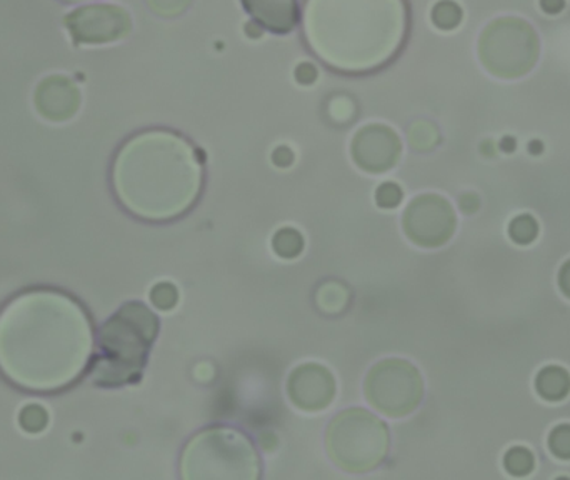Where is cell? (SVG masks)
Returning <instances> with one entry per match:
<instances>
[{"label": "cell", "mask_w": 570, "mask_h": 480, "mask_svg": "<svg viewBox=\"0 0 570 480\" xmlns=\"http://www.w3.org/2000/svg\"><path fill=\"white\" fill-rule=\"evenodd\" d=\"M92 353L91 317L68 293L29 289L0 309V376L18 389H69L91 366Z\"/></svg>", "instance_id": "obj_1"}, {"label": "cell", "mask_w": 570, "mask_h": 480, "mask_svg": "<svg viewBox=\"0 0 570 480\" xmlns=\"http://www.w3.org/2000/svg\"><path fill=\"white\" fill-rule=\"evenodd\" d=\"M112 185L122 207L135 217L172 221L201 194V162L181 135L144 132L122 145L112 167Z\"/></svg>", "instance_id": "obj_2"}, {"label": "cell", "mask_w": 570, "mask_h": 480, "mask_svg": "<svg viewBox=\"0 0 570 480\" xmlns=\"http://www.w3.org/2000/svg\"><path fill=\"white\" fill-rule=\"evenodd\" d=\"M403 0H307L306 38L337 71H374L390 61L406 34Z\"/></svg>", "instance_id": "obj_3"}, {"label": "cell", "mask_w": 570, "mask_h": 480, "mask_svg": "<svg viewBox=\"0 0 570 480\" xmlns=\"http://www.w3.org/2000/svg\"><path fill=\"white\" fill-rule=\"evenodd\" d=\"M159 320L141 303L122 306L99 333V353L91 366L95 386L122 387L135 382L147 362Z\"/></svg>", "instance_id": "obj_4"}, {"label": "cell", "mask_w": 570, "mask_h": 480, "mask_svg": "<svg viewBox=\"0 0 570 480\" xmlns=\"http://www.w3.org/2000/svg\"><path fill=\"white\" fill-rule=\"evenodd\" d=\"M185 480H255L261 460L245 433L232 427H211L192 437L182 453Z\"/></svg>", "instance_id": "obj_5"}, {"label": "cell", "mask_w": 570, "mask_h": 480, "mask_svg": "<svg viewBox=\"0 0 570 480\" xmlns=\"http://www.w3.org/2000/svg\"><path fill=\"white\" fill-rule=\"evenodd\" d=\"M330 459L349 472L376 469L389 450L386 423L363 409L344 410L327 430Z\"/></svg>", "instance_id": "obj_6"}, {"label": "cell", "mask_w": 570, "mask_h": 480, "mask_svg": "<svg viewBox=\"0 0 570 480\" xmlns=\"http://www.w3.org/2000/svg\"><path fill=\"white\" fill-rule=\"evenodd\" d=\"M484 65L499 78H519L536 64L539 42L529 24L500 19L484 31L479 44Z\"/></svg>", "instance_id": "obj_7"}, {"label": "cell", "mask_w": 570, "mask_h": 480, "mask_svg": "<svg viewBox=\"0 0 570 480\" xmlns=\"http://www.w3.org/2000/svg\"><path fill=\"white\" fill-rule=\"evenodd\" d=\"M366 397L386 416L404 417L419 406L423 379L416 367L406 360H383L367 376Z\"/></svg>", "instance_id": "obj_8"}, {"label": "cell", "mask_w": 570, "mask_h": 480, "mask_svg": "<svg viewBox=\"0 0 570 480\" xmlns=\"http://www.w3.org/2000/svg\"><path fill=\"white\" fill-rule=\"evenodd\" d=\"M456 228V215L446 198L420 195L404 214V231L417 246L439 247L449 241Z\"/></svg>", "instance_id": "obj_9"}, {"label": "cell", "mask_w": 570, "mask_h": 480, "mask_svg": "<svg viewBox=\"0 0 570 480\" xmlns=\"http://www.w3.org/2000/svg\"><path fill=\"white\" fill-rule=\"evenodd\" d=\"M75 44H111L131 32L132 21L119 6L98 4L78 9L65 18Z\"/></svg>", "instance_id": "obj_10"}, {"label": "cell", "mask_w": 570, "mask_h": 480, "mask_svg": "<svg viewBox=\"0 0 570 480\" xmlns=\"http://www.w3.org/2000/svg\"><path fill=\"white\" fill-rule=\"evenodd\" d=\"M399 135L387 125L370 124L360 129L353 141V157L363 171L383 174L399 162Z\"/></svg>", "instance_id": "obj_11"}, {"label": "cell", "mask_w": 570, "mask_h": 480, "mask_svg": "<svg viewBox=\"0 0 570 480\" xmlns=\"http://www.w3.org/2000/svg\"><path fill=\"white\" fill-rule=\"evenodd\" d=\"M287 390L294 406L307 412H317L333 402L336 380L326 367L304 364L291 374Z\"/></svg>", "instance_id": "obj_12"}, {"label": "cell", "mask_w": 570, "mask_h": 480, "mask_svg": "<svg viewBox=\"0 0 570 480\" xmlns=\"http://www.w3.org/2000/svg\"><path fill=\"white\" fill-rule=\"evenodd\" d=\"M39 114L52 122H64L74 118L81 105V94L74 82L62 75L44 79L35 91Z\"/></svg>", "instance_id": "obj_13"}, {"label": "cell", "mask_w": 570, "mask_h": 480, "mask_svg": "<svg viewBox=\"0 0 570 480\" xmlns=\"http://www.w3.org/2000/svg\"><path fill=\"white\" fill-rule=\"evenodd\" d=\"M247 14L274 34H289L299 22L297 0H242Z\"/></svg>", "instance_id": "obj_14"}, {"label": "cell", "mask_w": 570, "mask_h": 480, "mask_svg": "<svg viewBox=\"0 0 570 480\" xmlns=\"http://www.w3.org/2000/svg\"><path fill=\"white\" fill-rule=\"evenodd\" d=\"M536 387L537 392H539L543 399L556 402V400L563 399V397L569 394V374L560 369V367H546V369L540 370Z\"/></svg>", "instance_id": "obj_15"}, {"label": "cell", "mask_w": 570, "mask_h": 480, "mask_svg": "<svg viewBox=\"0 0 570 480\" xmlns=\"http://www.w3.org/2000/svg\"><path fill=\"white\" fill-rule=\"evenodd\" d=\"M349 299V290L339 283L323 284L316 296L317 306L327 314L343 313Z\"/></svg>", "instance_id": "obj_16"}, {"label": "cell", "mask_w": 570, "mask_h": 480, "mask_svg": "<svg viewBox=\"0 0 570 480\" xmlns=\"http://www.w3.org/2000/svg\"><path fill=\"white\" fill-rule=\"evenodd\" d=\"M275 253L285 259H294L303 253L304 241L303 235L296 231V228H282L275 234L274 243Z\"/></svg>", "instance_id": "obj_17"}, {"label": "cell", "mask_w": 570, "mask_h": 480, "mask_svg": "<svg viewBox=\"0 0 570 480\" xmlns=\"http://www.w3.org/2000/svg\"><path fill=\"white\" fill-rule=\"evenodd\" d=\"M462 21V9L452 0H440L432 9V22L442 31H452Z\"/></svg>", "instance_id": "obj_18"}, {"label": "cell", "mask_w": 570, "mask_h": 480, "mask_svg": "<svg viewBox=\"0 0 570 480\" xmlns=\"http://www.w3.org/2000/svg\"><path fill=\"white\" fill-rule=\"evenodd\" d=\"M437 139H439V135H437L436 127L430 125L429 122H416V124L410 127V145L417 149V151H427V149L434 147Z\"/></svg>", "instance_id": "obj_19"}, {"label": "cell", "mask_w": 570, "mask_h": 480, "mask_svg": "<svg viewBox=\"0 0 570 480\" xmlns=\"http://www.w3.org/2000/svg\"><path fill=\"white\" fill-rule=\"evenodd\" d=\"M507 470H509L512 476H526L530 470L533 469V457L529 450L523 449V447H513V449L509 450V453L506 456Z\"/></svg>", "instance_id": "obj_20"}, {"label": "cell", "mask_w": 570, "mask_h": 480, "mask_svg": "<svg viewBox=\"0 0 570 480\" xmlns=\"http://www.w3.org/2000/svg\"><path fill=\"white\" fill-rule=\"evenodd\" d=\"M537 231V222L530 215H520L510 224L509 234L517 244H529L536 238Z\"/></svg>", "instance_id": "obj_21"}, {"label": "cell", "mask_w": 570, "mask_h": 480, "mask_svg": "<svg viewBox=\"0 0 570 480\" xmlns=\"http://www.w3.org/2000/svg\"><path fill=\"white\" fill-rule=\"evenodd\" d=\"M152 304L159 309L171 310L174 309L179 300V293L175 286L169 283L157 284L151 293Z\"/></svg>", "instance_id": "obj_22"}, {"label": "cell", "mask_w": 570, "mask_h": 480, "mask_svg": "<svg viewBox=\"0 0 570 480\" xmlns=\"http://www.w3.org/2000/svg\"><path fill=\"white\" fill-rule=\"evenodd\" d=\"M48 412L39 406H28L21 413V426L28 432H41L48 426Z\"/></svg>", "instance_id": "obj_23"}, {"label": "cell", "mask_w": 570, "mask_h": 480, "mask_svg": "<svg viewBox=\"0 0 570 480\" xmlns=\"http://www.w3.org/2000/svg\"><path fill=\"white\" fill-rule=\"evenodd\" d=\"M549 447L553 456L570 459V426H560L552 430Z\"/></svg>", "instance_id": "obj_24"}, {"label": "cell", "mask_w": 570, "mask_h": 480, "mask_svg": "<svg viewBox=\"0 0 570 480\" xmlns=\"http://www.w3.org/2000/svg\"><path fill=\"white\" fill-rule=\"evenodd\" d=\"M149 8L162 18H175L191 4V0H147Z\"/></svg>", "instance_id": "obj_25"}, {"label": "cell", "mask_w": 570, "mask_h": 480, "mask_svg": "<svg viewBox=\"0 0 570 480\" xmlns=\"http://www.w3.org/2000/svg\"><path fill=\"white\" fill-rule=\"evenodd\" d=\"M377 204L384 208H394L403 201V191L399 185L387 182V184L380 185L376 192Z\"/></svg>", "instance_id": "obj_26"}, {"label": "cell", "mask_w": 570, "mask_h": 480, "mask_svg": "<svg viewBox=\"0 0 570 480\" xmlns=\"http://www.w3.org/2000/svg\"><path fill=\"white\" fill-rule=\"evenodd\" d=\"M296 79L301 84H314L317 79V71L314 69V65L311 64L299 65L296 71Z\"/></svg>", "instance_id": "obj_27"}, {"label": "cell", "mask_w": 570, "mask_h": 480, "mask_svg": "<svg viewBox=\"0 0 570 480\" xmlns=\"http://www.w3.org/2000/svg\"><path fill=\"white\" fill-rule=\"evenodd\" d=\"M272 161L278 167H289L294 162V154L289 147H278L277 151L272 154Z\"/></svg>", "instance_id": "obj_28"}, {"label": "cell", "mask_w": 570, "mask_h": 480, "mask_svg": "<svg viewBox=\"0 0 570 480\" xmlns=\"http://www.w3.org/2000/svg\"><path fill=\"white\" fill-rule=\"evenodd\" d=\"M540 6H542V9L547 14H559V12L562 11L563 6H566V2H563V0H542Z\"/></svg>", "instance_id": "obj_29"}, {"label": "cell", "mask_w": 570, "mask_h": 480, "mask_svg": "<svg viewBox=\"0 0 570 480\" xmlns=\"http://www.w3.org/2000/svg\"><path fill=\"white\" fill-rule=\"evenodd\" d=\"M560 287H562L563 294L570 297V261L563 266L562 273L559 277Z\"/></svg>", "instance_id": "obj_30"}, {"label": "cell", "mask_w": 570, "mask_h": 480, "mask_svg": "<svg viewBox=\"0 0 570 480\" xmlns=\"http://www.w3.org/2000/svg\"><path fill=\"white\" fill-rule=\"evenodd\" d=\"M69 2H79V0H69Z\"/></svg>", "instance_id": "obj_31"}]
</instances>
